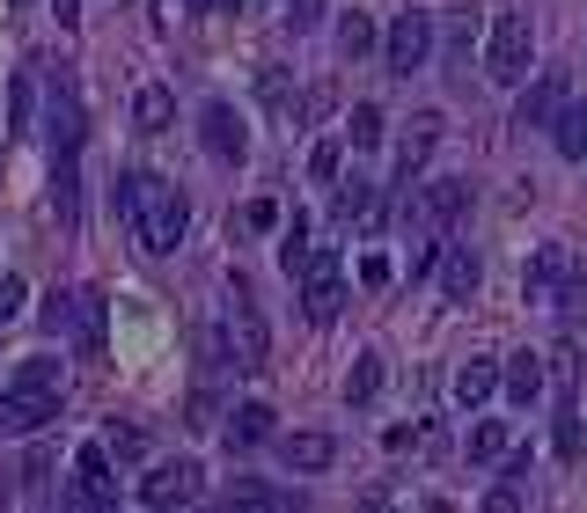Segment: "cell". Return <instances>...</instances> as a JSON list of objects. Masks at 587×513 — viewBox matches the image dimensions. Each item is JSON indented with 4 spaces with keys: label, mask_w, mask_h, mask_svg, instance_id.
<instances>
[{
    "label": "cell",
    "mask_w": 587,
    "mask_h": 513,
    "mask_svg": "<svg viewBox=\"0 0 587 513\" xmlns=\"http://www.w3.org/2000/svg\"><path fill=\"white\" fill-rule=\"evenodd\" d=\"M118 213H125V228H133V243H140L147 257H169V249L184 243V228H192L184 191L169 177H147V169H133V177H125Z\"/></svg>",
    "instance_id": "obj_1"
},
{
    "label": "cell",
    "mask_w": 587,
    "mask_h": 513,
    "mask_svg": "<svg viewBox=\"0 0 587 513\" xmlns=\"http://www.w3.org/2000/svg\"><path fill=\"white\" fill-rule=\"evenodd\" d=\"M521 294H529V308H551V316H587V272L580 257H573L566 243H544L529 257V272H521Z\"/></svg>",
    "instance_id": "obj_2"
},
{
    "label": "cell",
    "mask_w": 587,
    "mask_h": 513,
    "mask_svg": "<svg viewBox=\"0 0 587 513\" xmlns=\"http://www.w3.org/2000/svg\"><path fill=\"white\" fill-rule=\"evenodd\" d=\"M529 59H536V22L521 16V8L492 16V37H485V81L521 89V81H529Z\"/></svg>",
    "instance_id": "obj_3"
},
{
    "label": "cell",
    "mask_w": 587,
    "mask_h": 513,
    "mask_svg": "<svg viewBox=\"0 0 587 513\" xmlns=\"http://www.w3.org/2000/svg\"><path fill=\"white\" fill-rule=\"evenodd\" d=\"M228 353L243 374L272 367V331H265V308L250 302V279H228Z\"/></svg>",
    "instance_id": "obj_4"
},
{
    "label": "cell",
    "mask_w": 587,
    "mask_h": 513,
    "mask_svg": "<svg viewBox=\"0 0 587 513\" xmlns=\"http://www.w3.org/2000/svg\"><path fill=\"white\" fill-rule=\"evenodd\" d=\"M294 279H302V316L316 323V331H323V323H339V308H345V272H339V249H309Z\"/></svg>",
    "instance_id": "obj_5"
},
{
    "label": "cell",
    "mask_w": 587,
    "mask_h": 513,
    "mask_svg": "<svg viewBox=\"0 0 587 513\" xmlns=\"http://www.w3.org/2000/svg\"><path fill=\"white\" fill-rule=\"evenodd\" d=\"M59 404H67V389H0V433L8 441H30V433H45V425L59 418Z\"/></svg>",
    "instance_id": "obj_6"
},
{
    "label": "cell",
    "mask_w": 587,
    "mask_h": 513,
    "mask_svg": "<svg viewBox=\"0 0 587 513\" xmlns=\"http://www.w3.org/2000/svg\"><path fill=\"white\" fill-rule=\"evenodd\" d=\"M198 492H206V470H198L192 455H184V462H155V470H147V484H140V506L169 513V506H192Z\"/></svg>",
    "instance_id": "obj_7"
},
{
    "label": "cell",
    "mask_w": 587,
    "mask_h": 513,
    "mask_svg": "<svg viewBox=\"0 0 587 513\" xmlns=\"http://www.w3.org/2000/svg\"><path fill=\"white\" fill-rule=\"evenodd\" d=\"M382 59H390V73H419L433 59V16H397L390 37H382Z\"/></svg>",
    "instance_id": "obj_8"
},
{
    "label": "cell",
    "mask_w": 587,
    "mask_h": 513,
    "mask_svg": "<svg viewBox=\"0 0 587 513\" xmlns=\"http://www.w3.org/2000/svg\"><path fill=\"white\" fill-rule=\"evenodd\" d=\"M45 140L52 155H81V96L67 73H52V89H45Z\"/></svg>",
    "instance_id": "obj_9"
},
{
    "label": "cell",
    "mask_w": 587,
    "mask_h": 513,
    "mask_svg": "<svg viewBox=\"0 0 587 513\" xmlns=\"http://www.w3.org/2000/svg\"><path fill=\"white\" fill-rule=\"evenodd\" d=\"M67 506H118V484H110V447L89 441L81 455H74V492Z\"/></svg>",
    "instance_id": "obj_10"
},
{
    "label": "cell",
    "mask_w": 587,
    "mask_h": 513,
    "mask_svg": "<svg viewBox=\"0 0 587 513\" xmlns=\"http://www.w3.org/2000/svg\"><path fill=\"white\" fill-rule=\"evenodd\" d=\"M441 132H448V118H441V110H419V118L404 125V140H397V184H404V191H411V177H419V169L433 161Z\"/></svg>",
    "instance_id": "obj_11"
},
{
    "label": "cell",
    "mask_w": 587,
    "mask_h": 513,
    "mask_svg": "<svg viewBox=\"0 0 587 513\" xmlns=\"http://www.w3.org/2000/svg\"><path fill=\"white\" fill-rule=\"evenodd\" d=\"M198 140H206V155H214V161H243V155H250L243 118H235V103H221V96L198 110Z\"/></svg>",
    "instance_id": "obj_12"
},
{
    "label": "cell",
    "mask_w": 587,
    "mask_h": 513,
    "mask_svg": "<svg viewBox=\"0 0 587 513\" xmlns=\"http://www.w3.org/2000/svg\"><path fill=\"white\" fill-rule=\"evenodd\" d=\"M566 73H536L529 89H521V103H515V132H551V118H558V103H566Z\"/></svg>",
    "instance_id": "obj_13"
},
{
    "label": "cell",
    "mask_w": 587,
    "mask_h": 513,
    "mask_svg": "<svg viewBox=\"0 0 587 513\" xmlns=\"http://www.w3.org/2000/svg\"><path fill=\"white\" fill-rule=\"evenodd\" d=\"M331 220H339V228H382V220H390V198L374 191V184H339V198H331Z\"/></svg>",
    "instance_id": "obj_14"
},
{
    "label": "cell",
    "mask_w": 587,
    "mask_h": 513,
    "mask_svg": "<svg viewBox=\"0 0 587 513\" xmlns=\"http://www.w3.org/2000/svg\"><path fill=\"white\" fill-rule=\"evenodd\" d=\"M419 213H427L433 228H456V220H463L470 213V177H441V184H427V191H419Z\"/></svg>",
    "instance_id": "obj_15"
},
{
    "label": "cell",
    "mask_w": 587,
    "mask_h": 513,
    "mask_svg": "<svg viewBox=\"0 0 587 513\" xmlns=\"http://www.w3.org/2000/svg\"><path fill=\"white\" fill-rule=\"evenodd\" d=\"M441 294L448 302H470L478 294V279H485V265H478V249H456V243H441Z\"/></svg>",
    "instance_id": "obj_16"
},
{
    "label": "cell",
    "mask_w": 587,
    "mask_h": 513,
    "mask_svg": "<svg viewBox=\"0 0 587 513\" xmlns=\"http://www.w3.org/2000/svg\"><path fill=\"white\" fill-rule=\"evenodd\" d=\"M544 382H551L544 353H515V359H499V389L515 396V404H536V396H544Z\"/></svg>",
    "instance_id": "obj_17"
},
{
    "label": "cell",
    "mask_w": 587,
    "mask_h": 513,
    "mask_svg": "<svg viewBox=\"0 0 587 513\" xmlns=\"http://www.w3.org/2000/svg\"><path fill=\"white\" fill-rule=\"evenodd\" d=\"M280 455H286V470L316 477V470H331V462H339V441H331V433H286Z\"/></svg>",
    "instance_id": "obj_18"
},
{
    "label": "cell",
    "mask_w": 587,
    "mask_h": 513,
    "mask_svg": "<svg viewBox=\"0 0 587 513\" xmlns=\"http://www.w3.org/2000/svg\"><path fill=\"white\" fill-rule=\"evenodd\" d=\"M551 147L566 161H587V96H566L558 103V118H551Z\"/></svg>",
    "instance_id": "obj_19"
},
{
    "label": "cell",
    "mask_w": 587,
    "mask_h": 513,
    "mask_svg": "<svg viewBox=\"0 0 587 513\" xmlns=\"http://www.w3.org/2000/svg\"><path fill=\"white\" fill-rule=\"evenodd\" d=\"M492 389H499V359L470 353L463 367H456V404H463V411H478V404H485V396H492Z\"/></svg>",
    "instance_id": "obj_20"
},
{
    "label": "cell",
    "mask_w": 587,
    "mask_h": 513,
    "mask_svg": "<svg viewBox=\"0 0 587 513\" xmlns=\"http://www.w3.org/2000/svg\"><path fill=\"white\" fill-rule=\"evenodd\" d=\"M52 213L59 220H81V155H52Z\"/></svg>",
    "instance_id": "obj_21"
},
{
    "label": "cell",
    "mask_w": 587,
    "mask_h": 513,
    "mask_svg": "<svg viewBox=\"0 0 587 513\" xmlns=\"http://www.w3.org/2000/svg\"><path fill=\"white\" fill-rule=\"evenodd\" d=\"M382 382H390V359H382V353H360L353 359V374H345V404H374V396H382Z\"/></svg>",
    "instance_id": "obj_22"
},
{
    "label": "cell",
    "mask_w": 587,
    "mask_h": 513,
    "mask_svg": "<svg viewBox=\"0 0 587 513\" xmlns=\"http://www.w3.org/2000/svg\"><path fill=\"white\" fill-rule=\"evenodd\" d=\"M272 404H235V418H228V447H265L272 441Z\"/></svg>",
    "instance_id": "obj_23"
},
{
    "label": "cell",
    "mask_w": 587,
    "mask_h": 513,
    "mask_svg": "<svg viewBox=\"0 0 587 513\" xmlns=\"http://www.w3.org/2000/svg\"><path fill=\"white\" fill-rule=\"evenodd\" d=\"M515 455V425L507 418H478L470 425V462H507Z\"/></svg>",
    "instance_id": "obj_24"
},
{
    "label": "cell",
    "mask_w": 587,
    "mask_h": 513,
    "mask_svg": "<svg viewBox=\"0 0 587 513\" xmlns=\"http://www.w3.org/2000/svg\"><path fill=\"white\" fill-rule=\"evenodd\" d=\"M169 118H177V96L162 89V81H147V89L133 96V125H140V132H169Z\"/></svg>",
    "instance_id": "obj_25"
},
{
    "label": "cell",
    "mask_w": 587,
    "mask_h": 513,
    "mask_svg": "<svg viewBox=\"0 0 587 513\" xmlns=\"http://www.w3.org/2000/svg\"><path fill=\"white\" fill-rule=\"evenodd\" d=\"M339 169H345V132H323L309 147V184H339Z\"/></svg>",
    "instance_id": "obj_26"
},
{
    "label": "cell",
    "mask_w": 587,
    "mask_h": 513,
    "mask_svg": "<svg viewBox=\"0 0 587 513\" xmlns=\"http://www.w3.org/2000/svg\"><path fill=\"white\" fill-rule=\"evenodd\" d=\"M309 249H316V243H309V213H294V220L280 228V272H286V279L302 272V257H309Z\"/></svg>",
    "instance_id": "obj_27"
},
{
    "label": "cell",
    "mask_w": 587,
    "mask_h": 513,
    "mask_svg": "<svg viewBox=\"0 0 587 513\" xmlns=\"http://www.w3.org/2000/svg\"><path fill=\"white\" fill-rule=\"evenodd\" d=\"M345 140H353L360 155H374V147H382V103H353V118H345Z\"/></svg>",
    "instance_id": "obj_28"
},
{
    "label": "cell",
    "mask_w": 587,
    "mask_h": 513,
    "mask_svg": "<svg viewBox=\"0 0 587 513\" xmlns=\"http://www.w3.org/2000/svg\"><path fill=\"white\" fill-rule=\"evenodd\" d=\"M104 447H110V462H125V470H140V462H147V433H140V425H110Z\"/></svg>",
    "instance_id": "obj_29"
},
{
    "label": "cell",
    "mask_w": 587,
    "mask_h": 513,
    "mask_svg": "<svg viewBox=\"0 0 587 513\" xmlns=\"http://www.w3.org/2000/svg\"><path fill=\"white\" fill-rule=\"evenodd\" d=\"M228 499L235 506H302V492H280V484H257V477H243Z\"/></svg>",
    "instance_id": "obj_30"
},
{
    "label": "cell",
    "mask_w": 587,
    "mask_h": 513,
    "mask_svg": "<svg viewBox=\"0 0 587 513\" xmlns=\"http://www.w3.org/2000/svg\"><path fill=\"white\" fill-rule=\"evenodd\" d=\"M30 118H37V81L16 73V89H8V132H30Z\"/></svg>",
    "instance_id": "obj_31"
},
{
    "label": "cell",
    "mask_w": 587,
    "mask_h": 513,
    "mask_svg": "<svg viewBox=\"0 0 587 513\" xmlns=\"http://www.w3.org/2000/svg\"><path fill=\"white\" fill-rule=\"evenodd\" d=\"M374 45H382V37H374L368 16H345V22H339V52H345V59H368Z\"/></svg>",
    "instance_id": "obj_32"
},
{
    "label": "cell",
    "mask_w": 587,
    "mask_h": 513,
    "mask_svg": "<svg viewBox=\"0 0 587 513\" xmlns=\"http://www.w3.org/2000/svg\"><path fill=\"white\" fill-rule=\"evenodd\" d=\"M551 447H558V455H580V411H573V396H566V404H558V418H551Z\"/></svg>",
    "instance_id": "obj_33"
},
{
    "label": "cell",
    "mask_w": 587,
    "mask_h": 513,
    "mask_svg": "<svg viewBox=\"0 0 587 513\" xmlns=\"http://www.w3.org/2000/svg\"><path fill=\"white\" fill-rule=\"evenodd\" d=\"M74 337H81V353L104 345V294H81V323H74Z\"/></svg>",
    "instance_id": "obj_34"
},
{
    "label": "cell",
    "mask_w": 587,
    "mask_h": 513,
    "mask_svg": "<svg viewBox=\"0 0 587 513\" xmlns=\"http://www.w3.org/2000/svg\"><path fill=\"white\" fill-rule=\"evenodd\" d=\"M16 389H67V374H59L52 359H22V367H16Z\"/></svg>",
    "instance_id": "obj_35"
},
{
    "label": "cell",
    "mask_w": 587,
    "mask_h": 513,
    "mask_svg": "<svg viewBox=\"0 0 587 513\" xmlns=\"http://www.w3.org/2000/svg\"><path fill=\"white\" fill-rule=\"evenodd\" d=\"M74 323H81V294H52V302H45V331H74Z\"/></svg>",
    "instance_id": "obj_36"
},
{
    "label": "cell",
    "mask_w": 587,
    "mask_h": 513,
    "mask_svg": "<svg viewBox=\"0 0 587 513\" xmlns=\"http://www.w3.org/2000/svg\"><path fill=\"white\" fill-rule=\"evenodd\" d=\"M478 8H456V30H448V67H470V30H478Z\"/></svg>",
    "instance_id": "obj_37"
},
{
    "label": "cell",
    "mask_w": 587,
    "mask_h": 513,
    "mask_svg": "<svg viewBox=\"0 0 587 513\" xmlns=\"http://www.w3.org/2000/svg\"><path fill=\"white\" fill-rule=\"evenodd\" d=\"M544 367H551L558 389H573V374H580V345H573V337H566V345H551V359H544Z\"/></svg>",
    "instance_id": "obj_38"
},
{
    "label": "cell",
    "mask_w": 587,
    "mask_h": 513,
    "mask_svg": "<svg viewBox=\"0 0 587 513\" xmlns=\"http://www.w3.org/2000/svg\"><path fill=\"white\" fill-rule=\"evenodd\" d=\"M390 279H397V265L382 257V249H368V257H360V286H368V294H382Z\"/></svg>",
    "instance_id": "obj_39"
},
{
    "label": "cell",
    "mask_w": 587,
    "mask_h": 513,
    "mask_svg": "<svg viewBox=\"0 0 587 513\" xmlns=\"http://www.w3.org/2000/svg\"><path fill=\"white\" fill-rule=\"evenodd\" d=\"M22 302H30V286H22L16 272H0V323H16V316H22Z\"/></svg>",
    "instance_id": "obj_40"
},
{
    "label": "cell",
    "mask_w": 587,
    "mask_h": 513,
    "mask_svg": "<svg viewBox=\"0 0 587 513\" xmlns=\"http://www.w3.org/2000/svg\"><path fill=\"white\" fill-rule=\"evenodd\" d=\"M331 118V89H309L302 103H294V125H323Z\"/></svg>",
    "instance_id": "obj_41"
},
{
    "label": "cell",
    "mask_w": 587,
    "mask_h": 513,
    "mask_svg": "<svg viewBox=\"0 0 587 513\" xmlns=\"http://www.w3.org/2000/svg\"><path fill=\"white\" fill-rule=\"evenodd\" d=\"M243 228L272 235V228H280V206H272V198H250V206H243Z\"/></svg>",
    "instance_id": "obj_42"
},
{
    "label": "cell",
    "mask_w": 587,
    "mask_h": 513,
    "mask_svg": "<svg viewBox=\"0 0 587 513\" xmlns=\"http://www.w3.org/2000/svg\"><path fill=\"white\" fill-rule=\"evenodd\" d=\"M485 506H492V513H521V506H529V492H521V484H492Z\"/></svg>",
    "instance_id": "obj_43"
},
{
    "label": "cell",
    "mask_w": 587,
    "mask_h": 513,
    "mask_svg": "<svg viewBox=\"0 0 587 513\" xmlns=\"http://www.w3.org/2000/svg\"><path fill=\"white\" fill-rule=\"evenodd\" d=\"M45 477H52V447H30V462H22V484H37V492H45Z\"/></svg>",
    "instance_id": "obj_44"
},
{
    "label": "cell",
    "mask_w": 587,
    "mask_h": 513,
    "mask_svg": "<svg viewBox=\"0 0 587 513\" xmlns=\"http://www.w3.org/2000/svg\"><path fill=\"white\" fill-rule=\"evenodd\" d=\"M286 22H294V30H316V22H323V0H286Z\"/></svg>",
    "instance_id": "obj_45"
},
{
    "label": "cell",
    "mask_w": 587,
    "mask_h": 513,
    "mask_svg": "<svg viewBox=\"0 0 587 513\" xmlns=\"http://www.w3.org/2000/svg\"><path fill=\"white\" fill-rule=\"evenodd\" d=\"M433 265H441V243H427V249H411V279H427Z\"/></svg>",
    "instance_id": "obj_46"
},
{
    "label": "cell",
    "mask_w": 587,
    "mask_h": 513,
    "mask_svg": "<svg viewBox=\"0 0 587 513\" xmlns=\"http://www.w3.org/2000/svg\"><path fill=\"white\" fill-rule=\"evenodd\" d=\"M52 16H59V30H74L81 22V0H52Z\"/></svg>",
    "instance_id": "obj_47"
},
{
    "label": "cell",
    "mask_w": 587,
    "mask_h": 513,
    "mask_svg": "<svg viewBox=\"0 0 587 513\" xmlns=\"http://www.w3.org/2000/svg\"><path fill=\"white\" fill-rule=\"evenodd\" d=\"M177 8H192V16H214V0H177Z\"/></svg>",
    "instance_id": "obj_48"
},
{
    "label": "cell",
    "mask_w": 587,
    "mask_h": 513,
    "mask_svg": "<svg viewBox=\"0 0 587 513\" xmlns=\"http://www.w3.org/2000/svg\"><path fill=\"white\" fill-rule=\"evenodd\" d=\"M214 16H243V0H214Z\"/></svg>",
    "instance_id": "obj_49"
},
{
    "label": "cell",
    "mask_w": 587,
    "mask_h": 513,
    "mask_svg": "<svg viewBox=\"0 0 587 513\" xmlns=\"http://www.w3.org/2000/svg\"><path fill=\"white\" fill-rule=\"evenodd\" d=\"M8 8H30V0H8Z\"/></svg>",
    "instance_id": "obj_50"
}]
</instances>
